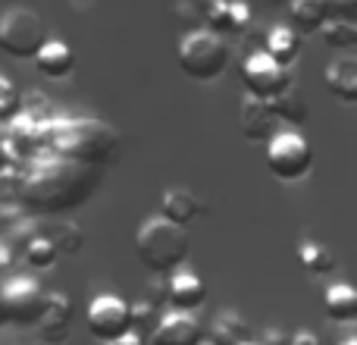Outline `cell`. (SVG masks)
Segmentation results:
<instances>
[{
    "label": "cell",
    "mask_w": 357,
    "mask_h": 345,
    "mask_svg": "<svg viewBox=\"0 0 357 345\" xmlns=\"http://www.w3.org/2000/svg\"><path fill=\"white\" fill-rule=\"evenodd\" d=\"M157 323H160V314H157L154 302H138L135 308H129V330L138 333L142 339H151Z\"/></svg>",
    "instance_id": "obj_23"
},
{
    "label": "cell",
    "mask_w": 357,
    "mask_h": 345,
    "mask_svg": "<svg viewBox=\"0 0 357 345\" xmlns=\"http://www.w3.org/2000/svg\"><path fill=\"white\" fill-rule=\"evenodd\" d=\"M276 123L279 119L273 117L270 104L266 101H257L251 94H245L238 104V129L248 142H270L276 135Z\"/></svg>",
    "instance_id": "obj_10"
},
{
    "label": "cell",
    "mask_w": 357,
    "mask_h": 345,
    "mask_svg": "<svg viewBox=\"0 0 357 345\" xmlns=\"http://www.w3.org/2000/svg\"><path fill=\"white\" fill-rule=\"evenodd\" d=\"M298 260H301V267L310 277H323V273H329L335 267V254L320 242H304L298 248Z\"/></svg>",
    "instance_id": "obj_21"
},
{
    "label": "cell",
    "mask_w": 357,
    "mask_h": 345,
    "mask_svg": "<svg viewBox=\"0 0 357 345\" xmlns=\"http://www.w3.org/2000/svg\"><path fill=\"white\" fill-rule=\"evenodd\" d=\"M31 60H35L38 73L47 75V79H66V75L73 73V66H75L73 47H69L66 41H60V38H47V41L38 47V54L31 57Z\"/></svg>",
    "instance_id": "obj_13"
},
{
    "label": "cell",
    "mask_w": 357,
    "mask_h": 345,
    "mask_svg": "<svg viewBox=\"0 0 357 345\" xmlns=\"http://www.w3.org/2000/svg\"><path fill=\"white\" fill-rule=\"evenodd\" d=\"M320 35L323 44L333 50H351L357 47V25L354 19H326L320 25Z\"/></svg>",
    "instance_id": "obj_20"
},
{
    "label": "cell",
    "mask_w": 357,
    "mask_h": 345,
    "mask_svg": "<svg viewBox=\"0 0 357 345\" xmlns=\"http://www.w3.org/2000/svg\"><path fill=\"white\" fill-rule=\"evenodd\" d=\"M245 336H248V323L241 321L238 314H222L220 321H216L210 339L216 345H238V342H248Z\"/></svg>",
    "instance_id": "obj_22"
},
{
    "label": "cell",
    "mask_w": 357,
    "mask_h": 345,
    "mask_svg": "<svg viewBox=\"0 0 357 345\" xmlns=\"http://www.w3.org/2000/svg\"><path fill=\"white\" fill-rule=\"evenodd\" d=\"M289 345H323V342H320V336H314V333H307V330H301V333L289 336Z\"/></svg>",
    "instance_id": "obj_30"
},
{
    "label": "cell",
    "mask_w": 357,
    "mask_h": 345,
    "mask_svg": "<svg viewBox=\"0 0 357 345\" xmlns=\"http://www.w3.org/2000/svg\"><path fill=\"white\" fill-rule=\"evenodd\" d=\"M298 50H301V38H298L295 29L289 25H276V29L266 31L264 38V54L270 60H276L279 66H291L298 60Z\"/></svg>",
    "instance_id": "obj_16"
},
{
    "label": "cell",
    "mask_w": 357,
    "mask_h": 345,
    "mask_svg": "<svg viewBox=\"0 0 357 345\" xmlns=\"http://www.w3.org/2000/svg\"><path fill=\"white\" fill-rule=\"evenodd\" d=\"M326 6L323 0H291V22L301 35H314L320 31V25L326 22Z\"/></svg>",
    "instance_id": "obj_19"
},
{
    "label": "cell",
    "mask_w": 357,
    "mask_h": 345,
    "mask_svg": "<svg viewBox=\"0 0 357 345\" xmlns=\"http://www.w3.org/2000/svg\"><path fill=\"white\" fill-rule=\"evenodd\" d=\"M241 82H245L251 98L273 101L276 94L289 91L295 85V73H291V66H279L276 60H270L264 50H254L241 63Z\"/></svg>",
    "instance_id": "obj_7"
},
{
    "label": "cell",
    "mask_w": 357,
    "mask_h": 345,
    "mask_svg": "<svg viewBox=\"0 0 357 345\" xmlns=\"http://www.w3.org/2000/svg\"><path fill=\"white\" fill-rule=\"evenodd\" d=\"M3 323H6V317H3V308H0V327H3Z\"/></svg>",
    "instance_id": "obj_34"
},
{
    "label": "cell",
    "mask_w": 357,
    "mask_h": 345,
    "mask_svg": "<svg viewBox=\"0 0 357 345\" xmlns=\"http://www.w3.org/2000/svg\"><path fill=\"white\" fill-rule=\"evenodd\" d=\"M19 104H22V98H19L16 85H13L10 79H3V75H0V119L16 117Z\"/></svg>",
    "instance_id": "obj_26"
},
{
    "label": "cell",
    "mask_w": 357,
    "mask_h": 345,
    "mask_svg": "<svg viewBox=\"0 0 357 345\" xmlns=\"http://www.w3.org/2000/svg\"><path fill=\"white\" fill-rule=\"evenodd\" d=\"M47 41V25L29 6H10L0 13V50L13 60H31Z\"/></svg>",
    "instance_id": "obj_4"
},
{
    "label": "cell",
    "mask_w": 357,
    "mask_h": 345,
    "mask_svg": "<svg viewBox=\"0 0 357 345\" xmlns=\"http://www.w3.org/2000/svg\"><path fill=\"white\" fill-rule=\"evenodd\" d=\"M195 3H197V10H201V13H204V16H207V13H210V10H213V6L226 3V0H195Z\"/></svg>",
    "instance_id": "obj_32"
},
{
    "label": "cell",
    "mask_w": 357,
    "mask_h": 345,
    "mask_svg": "<svg viewBox=\"0 0 357 345\" xmlns=\"http://www.w3.org/2000/svg\"><path fill=\"white\" fill-rule=\"evenodd\" d=\"M54 248H56V254H75V251H82V245H85V235H82V229L75 226V223H69V220H56V235L54 239Z\"/></svg>",
    "instance_id": "obj_24"
},
{
    "label": "cell",
    "mask_w": 357,
    "mask_h": 345,
    "mask_svg": "<svg viewBox=\"0 0 357 345\" xmlns=\"http://www.w3.org/2000/svg\"><path fill=\"white\" fill-rule=\"evenodd\" d=\"M201 214H204V204L191 189H167L163 191V198H160V216L163 220H169V223H176V226L185 229Z\"/></svg>",
    "instance_id": "obj_14"
},
{
    "label": "cell",
    "mask_w": 357,
    "mask_h": 345,
    "mask_svg": "<svg viewBox=\"0 0 357 345\" xmlns=\"http://www.w3.org/2000/svg\"><path fill=\"white\" fill-rule=\"evenodd\" d=\"M167 298L173 302V311L191 314V311H197L204 302H207V286H204V279L197 277V273L173 270L169 286H167Z\"/></svg>",
    "instance_id": "obj_12"
},
{
    "label": "cell",
    "mask_w": 357,
    "mask_h": 345,
    "mask_svg": "<svg viewBox=\"0 0 357 345\" xmlns=\"http://www.w3.org/2000/svg\"><path fill=\"white\" fill-rule=\"evenodd\" d=\"M342 345H357V339H345V342H342Z\"/></svg>",
    "instance_id": "obj_35"
},
{
    "label": "cell",
    "mask_w": 357,
    "mask_h": 345,
    "mask_svg": "<svg viewBox=\"0 0 357 345\" xmlns=\"http://www.w3.org/2000/svg\"><path fill=\"white\" fill-rule=\"evenodd\" d=\"M266 170L279 182H301L314 170V148L298 129H276L266 142Z\"/></svg>",
    "instance_id": "obj_5"
},
{
    "label": "cell",
    "mask_w": 357,
    "mask_h": 345,
    "mask_svg": "<svg viewBox=\"0 0 357 345\" xmlns=\"http://www.w3.org/2000/svg\"><path fill=\"white\" fill-rule=\"evenodd\" d=\"M44 302H47V292L31 277H13L0 286V308H3L6 323L35 327L44 311Z\"/></svg>",
    "instance_id": "obj_6"
},
{
    "label": "cell",
    "mask_w": 357,
    "mask_h": 345,
    "mask_svg": "<svg viewBox=\"0 0 357 345\" xmlns=\"http://www.w3.org/2000/svg\"><path fill=\"white\" fill-rule=\"evenodd\" d=\"M326 16L333 19H354L357 16V0H323Z\"/></svg>",
    "instance_id": "obj_29"
},
{
    "label": "cell",
    "mask_w": 357,
    "mask_h": 345,
    "mask_svg": "<svg viewBox=\"0 0 357 345\" xmlns=\"http://www.w3.org/2000/svg\"><path fill=\"white\" fill-rule=\"evenodd\" d=\"M329 94L339 98L342 104H357V60L354 57H339L323 73Z\"/></svg>",
    "instance_id": "obj_15"
},
{
    "label": "cell",
    "mask_w": 357,
    "mask_h": 345,
    "mask_svg": "<svg viewBox=\"0 0 357 345\" xmlns=\"http://www.w3.org/2000/svg\"><path fill=\"white\" fill-rule=\"evenodd\" d=\"M6 264H10V248L0 245V267H6Z\"/></svg>",
    "instance_id": "obj_33"
},
{
    "label": "cell",
    "mask_w": 357,
    "mask_h": 345,
    "mask_svg": "<svg viewBox=\"0 0 357 345\" xmlns=\"http://www.w3.org/2000/svg\"><path fill=\"white\" fill-rule=\"evenodd\" d=\"M229 16H232L235 35H238V31H245L248 25L254 22V10H251V3H245V0H229Z\"/></svg>",
    "instance_id": "obj_28"
},
{
    "label": "cell",
    "mask_w": 357,
    "mask_h": 345,
    "mask_svg": "<svg viewBox=\"0 0 357 345\" xmlns=\"http://www.w3.org/2000/svg\"><path fill=\"white\" fill-rule=\"evenodd\" d=\"M207 31H213V35H235L232 29V16H229V0L220 6H213V10L207 13Z\"/></svg>",
    "instance_id": "obj_27"
},
{
    "label": "cell",
    "mask_w": 357,
    "mask_h": 345,
    "mask_svg": "<svg viewBox=\"0 0 357 345\" xmlns=\"http://www.w3.org/2000/svg\"><path fill=\"white\" fill-rule=\"evenodd\" d=\"M323 308L333 323H354L357 321V292L348 283H333L323 295Z\"/></svg>",
    "instance_id": "obj_17"
},
{
    "label": "cell",
    "mask_w": 357,
    "mask_h": 345,
    "mask_svg": "<svg viewBox=\"0 0 357 345\" xmlns=\"http://www.w3.org/2000/svg\"><path fill=\"white\" fill-rule=\"evenodd\" d=\"M85 327L104 345L116 342L119 336L129 333V304L119 295H98L85 311Z\"/></svg>",
    "instance_id": "obj_8"
},
{
    "label": "cell",
    "mask_w": 357,
    "mask_h": 345,
    "mask_svg": "<svg viewBox=\"0 0 357 345\" xmlns=\"http://www.w3.org/2000/svg\"><path fill=\"white\" fill-rule=\"evenodd\" d=\"M176 57L185 75H191L195 82H213L229 66V44L213 31L195 29L188 35H182Z\"/></svg>",
    "instance_id": "obj_3"
},
{
    "label": "cell",
    "mask_w": 357,
    "mask_h": 345,
    "mask_svg": "<svg viewBox=\"0 0 357 345\" xmlns=\"http://www.w3.org/2000/svg\"><path fill=\"white\" fill-rule=\"evenodd\" d=\"M238 345H257V342H238Z\"/></svg>",
    "instance_id": "obj_36"
},
{
    "label": "cell",
    "mask_w": 357,
    "mask_h": 345,
    "mask_svg": "<svg viewBox=\"0 0 357 345\" xmlns=\"http://www.w3.org/2000/svg\"><path fill=\"white\" fill-rule=\"evenodd\" d=\"M266 104H270L273 117H276V119H285V123H291V126H301V123H307V117H310V107H307V101H304L301 94L295 91V85H291L289 91L276 94V98H273V101H266Z\"/></svg>",
    "instance_id": "obj_18"
},
{
    "label": "cell",
    "mask_w": 357,
    "mask_h": 345,
    "mask_svg": "<svg viewBox=\"0 0 357 345\" xmlns=\"http://www.w3.org/2000/svg\"><path fill=\"white\" fill-rule=\"evenodd\" d=\"M54 142L60 154L82 163H104L119 148L116 129L100 119H63L54 126Z\"/></svg>",
    "instance_id": "obj_2"
},
{
    "label": "cell",
    "mask_w": 357,
    "mask_h": 345,
    "mask_svg": "<svg viewBox=\"0 0 357 345\" xmlns=\"http://www.w3.org/2000/svg\"><path fill=\"white\" fill-rule=\"evenodd\" d=\"M151 345H201L204 342V327L197 317L185 314V311H167L160 314V323L151 333Z\"/></svg>",
    "instance_id": "obj_9"
},
{
    "label": "cell",
    "mask_w": 357,
    "mask_h": 345,
    "mask_svg": "<svg viewBox=\"0 0 357 345\" xmlns=\"http://www.w3.org/2000/svg\"><path fill=\"white\" fill-rule=\"evenodd\" d=\"M107 345H148V339H142V336H138V333H132V330H129V333H126V336H119L116 342H107Z\"/></svg>",
    "instance_id": "obj_31"
},
{
    "label": "cell",
    "mask_w": 357,
    "mask_h": 345,
    "mask_svg": "<svg viewBox=\"0 0 357 345\" xmlns=\"http://www.w3.org/2000/svg\"><path fill=\"white\" fill-rule=\"evenodd\" d=\"M35 327L47 342L66 339L69 327H73V302H69L66 292H47V302H44V311Z\"/></svg>",
    "instance_id": "obj_11"
},
{
    "label": "cell",
    "mask_w": 357,
    "mask_h": 345,
    "mask_svg": "<svg viewBox=\"0 0 357 345\" xmlns=\"http://www.w3.org/2000/svg\"><path fill=\"white\" fill-rule=\"evenodd\" d=\"M25 258L31 267H50L56 260V248L47 235H31L29 245H25Z\"/></svg>",
    "instance_id": "obj_25"
},
{
    "label": "cell",
    "mask_w": 357,
    "mask_h": 345,
    "mask_svg": "<svg viewBox=\"0 0 357 345\" xmlns=\"http://www.w3.org/2000/svg\"><path fill=\"white\" fill-rule=\"evenodd\" d=\"M188 233L176 223L163 220L160 214L148 216L135 233V254L148 270L154 273H173L176 267L188 258Z\"/></svg>",
    "instance_id": "obj_1"
}]
</instances>
